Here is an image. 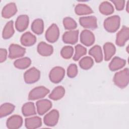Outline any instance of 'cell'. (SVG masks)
Instances as JSON below:
<instances>
[{
    "label": "cell",
    "mask_w": 129,
    "mask_h": 129,
    "mask_svg": "<svg viewBox=\"0 0 129 129\" xmlns=\"http://www.w3.org/2000/svg\"><path fill=\"white\" fill-rule=\"evenodd\" d=\"M129 71L128 68H125L116 73L113 78L115 85L120 88L126 87L128 84Z\"/></svg>",
    "instance_id": "6da1fadb"
},
{
    "label": "cell",
    "mask_w": 129,
    "mask_h": 129,
    "mask_svg": "<svg viewBox=\"0 0 129 129\" xmlns=\"http://www.w3.org/2000/svg\"><path fill=\"white\" fill-rule=\"evenodd\" d=\"M120 20L118 16L114 15L106 18L103 23L104 29L110 33L116 31L120 26Z\"/></svg>",
    "instance_id": "7a4b0ae2"
},
{
    "label": "cell",
    "mask_w": 129,
    "mask_h": 129,
    "mask_svg": "<svg viewBox=\"0 0 129 129\" xmlns=\"http://www.w3.org/2000/svg\"><path fill=\"white\" fill-rule=\"evenodd\" d=\"M49 92V90L44 86H38L33 89L28 95V99L35 100L43 98Z\"/></svg>",
    "instance_id": "3957f363"
},
{
    "label": "cell",
    "mask_w": 129,
    "mask_h": 129,
    "mask_svg": "<svg viewBox=\"0 0 129 129\" xmlns=\"http://www.w3.org/2000/svg\"><path fill=\"white\" fill-rule=\"evenodd\" d=\"M40 77V71L35 67L29 69L24 74V81L27 84H32L37 82Z\"/></svg>",
    "instance_id": "277c9868"
},
{
    "label": "cell",
    "mask_w": 129,
    "mask_h": 129,
    "mask_svg": "<svg viewBox=\"0 0 129 129\" xmlns=\"http://www.w3.org/2000/svg\"><path fill=\"white\" fill-rule=\"evenodd\" d=\"M65 71L63 68L60 67H55L49 73V79L53 83H58L63 79Z\"/></svg>",
    "instance_id": "5b68a950"
},
{
    "label": "cell",
    "mask_w": 129,
    "mask_h": 129,
    "mask_svg": "<svg viewBox=\"0 0 129 129\" xmlns=\"http://www.w3.org/2000/svg\"><path fill=\"white\" fill-rule=\"evenodd\" d=\"M59 31L55 24H52L46 30L45 33L46 39L50 43L56 41L59 37Z\"/></svg>",
    "instance_id": "8992f818"
},
{
    "label": "cell",
    "mask_w": 129,
    "mask_h": 129,
    "mask_svg": "<svg viewBox=\"0 0 129 129\" xmlns=\"http://www.w3.org/2000/svg\"><path fill=\"white\" fill-rule=\"evenodd\" d=\"M58 119V111L56 109H53L45 115L43 121L46 125L48 126H53L57 124Z\"/></svg>",
    "instance_id": "52a82bcc"
},
{
    "label": "cell",
    "mask_w": 129,
    "mask_h": 129,
    "mask_svg": "<svg viewBox=\"0 0 129 129\" xmlns=\"http://www.w3.org/2000/svg\"><path fill=\"white\" fill-rule=\"evenodd\" d=\"M9 57L11 59H14L22 57L26 52L25 48L16 44H11L9 47Z\"/></svg>",
    "instance_id": "ba28073f"
},
{
    "label": "cell",
    "mask_w": 129,
    "mask_h": 129,
    "mask_svg": "<svg viewBox=\"0 0 129 129\" xmlns=\"http://www.w3.org/2000/svg\"><path fill=\"white\" fill-rule=\"evenodd\" d=\"M80 25L85 28L95 29L97 27V19L94 16L82 17L79 19Z\"/></svg>",
    "instance_id": "9c48e42d"
},
{
    "label": "cell",
    "mask_w": 129,
    "mask_h": 129,
    "mask_svg": "<svg viewBox=\"0 0 129 129\" xmlns=\"http://www.w3.org/2000/svg\"><path fill=\"white\" fill-rule=\"evenodd\" d=\"M129 38V29L127 27L123 26L117 33L116 38V44L119 46H123Z\"/></svg>",
    "instance_id": "30bf717a"
},
{
    "label": "cell",
    "mask_w": 129,
    "mask_h": 129,
    "mask_svg": "<svg viewBox=\"0 0 129 129\" xmlns=\"http://www.w3.org/2000/svg\"><path fill=\"white\" fill-rule=\"evenodd\" d=\"M80 41L82 44L87 46L92 45L95 41L93 33L88 30H84L80 34Z\"/></svg>",
    "instance_id": "8fae6325"
},
{
    "label": "cell",
    "mask_w": 129,
    "mask_h": 129,
    "mask_svg": "<svg viewBox=\"0 0 129 129\" xmlns=\"http://www.w3.org/2000/svg\"><path fill=\"white\" fill-rule=\"evenodd\" d=\"M23 123L22 117L18 115H14L10 117L7 121V127L10 129H17L20 128Z\"/></svg>",
    "instance_id": "7c38bea8"
},
{
    "label": "cell",
    "mask_w": 129,
    "mask_h": 129,
    "mask_svg": "<svg viewBox=\"0 0 129 129\" xmlns=\"http://www.w3.org/2000/svg\"><path fill=\"white\" fill-rule=\"evenodd\" d=\"M78 30H70L67 31L62 36V40L65 43L75 44L78 41Z\"/></svg>",
    "instance_id": "4fadbf2b"
},
{
    "label": "cell",
    "mask_w": 129,
    "mask_h": 129,
    "mask_svg": "<svg viewBox=\"0 0 129 129\" xmlns=\"http://www.w3.org/2000/svg\"><path fill=\"white\" fill-rule=\"evenodd\" d=\"M36 104L37 112L40 115L47 112L52 106L51 102L47 99H42L37 101Z\"/></svg>",
    "instance_id": "5bb4252c"
},
{
    "label": "cell",
    "mask_w": 129,
    "mask_h": 129,
    "mask_svg": "<svg viewBox=\"0 0 129 129\" xmlns=\"http://www.w3.org/2000/svg\"><path fill=\"white\" fill-rule=\"evenodd\" d=\"M17 12V8L16 4L11 3L6 5L3 9L2 16L3 18L8 19L15 15Z\"/></svg>",
    "instance_id": "9a60e30c"
},
{
    "label": "cell",
    "mask_w": 129,
    "mask_h": 129,
    "mask_svg": "<svg viewBox=\"0 0 129 129\" xmlns=\"http://www.w3.org/2000/svg\"><path fill=\"white\" fill-rule=\"evenodd\" d=\"M29 25V17L26 15L19 16L16 21L15 27L19 32H23L25 30Z\"/></svg>",
    "instance_id": "2e32d148"
},
{
    "label": "cell",
    "mask_w": 129,
    "mask_h": 129,
    "mask_svg": "<svg viewBox=\"0 0 129 129\" xmlns=\"http://www.w3.org/2000/svg\"><path fill=\"white\" fill-rule=\"evenodd\" d=\"M25 126L28 129L37 128L41 126L42 121L40 117L38 116H33L25 119Z\"/></svg>",
    "instance_id": "e0dca14e"
},
{
    "label": "cell",
    "mask_w": 129,
    "mask_h": 129,
    "mask_svg": "<svg viewBox=\"0 0 129 129\" xmlns=\"http://www.w3.org/2000/svg\"><path fill=\"white\" fill-rule=\"evenodd\" d=\"M53 51V47L44 42H41L38 44L37 51L42 56H49L52 54Z\"/></svg>",
    "instance_id": "ac0fdd59"
},
{
    "label": "cell",
    "mask_w": 129,
    "mask_h": 129,
    "mask_svg": "<svg viewBox=\"0 0 129 129\" xmlns=\"http://www.w3.org/2000/svg\"><path fill=\"white\" fill-rule=\"evenodd\" d=\"M20 41L23 45L30 46L35 44L36 41V38L30 32H27L22 35Z\"/></svg>",
    "instance_id": "d6986e66"
},
{
    "label": "cell",
    "mask_w": 129,
    "mask_h": 129,
    "mask_svg": "<svg viewBox=\"0 0 129 129\" xmlns=\"http://www.w3.org/2000/svg\"><path fill=\"white\" fill-rule=\"evenodd\" d=\"M104 53V59L106 61H108L115 54L116 51V48L115 46L111 42H106L103 45Z\"/></svg>",
    "instance_id": "ffe728a7"
},
{
    "label": "cell",
    "mask_w": 129,
    "mask_h": 129,
    "mask_svg": "<svg viewBox=\"0 0 129 129\" xmlns=\"http://www.w3.org/2000/svg\"><path fill=\"white\" fill-rule=\"evenodd\" d=\"M126 61L124 59L119 57H114L109 64V68L112 71H115L122 68L125 64Z\"/></svg>",
    "instance_id": "44dd1931"
},
{
    "label": "cell",
    "mask_w": 129,
    "mask_h": 129,
    "mask_svg": "<svg viewBox=\"0 0 129 129\" xmlns=\"http://www.w3.org/2000/svg\"><path fill=\"white\" fill-rule=\"evenodd\" d=\"M89 54L92 56L96 62H100L103 59V54L102 49L100 46L95 45L92 47L89 51Z\"/></svg>",
    "instance_id": "7402d4cb"
},
{
    "label": "cell",
    "mask_w": 129,
    "mask_h": 129,
    "mask_svg": "<svg viewBox=\"0 0 129 129\" xmlns=\"http://www.w3.org/2000/svg\"><path fill=\"white\" fill-rule=\"evenodd\" d=\"M65 94L64 88L61 86L55 87L49 94V98L53 100H58L63 97Z\"/></svg>",
    "instance_id": "603a6c76"
},
{
    "label": "cell",
    "mask_w": 129,
    "mask_h": 129,
    "mask_svg": "<svg viewBox=\"0 0 129 129\" xmlns=\"http://www.w3.org/2000/svg\"><path fill=\"white\" fill-rule=\"evenodd\" d=\"M22 112L25 116H29L35 114L36 112L34 103L32 102H28L24 104L22 108Z\"/></svg>",
    "instance_id": "cb8c5ba5"
},
{
    "label": "cell",
    "mask_w": 129,
    "mask_h": 129,
    "mask_svg": "<svg viewBox=\"0 0 129 129\" xmlns=\"http://www.w3.org/2000/svg\"><path fill=\"white\" fill-rule=\"evenodd\" d=\"M75 11L77 15L80 16L89 15L93 13V10L90 7L83 4H79L77 5L75 7Z\"/></svg>",
    "instance_id": "d4e9b609"
},
{
    "label": "cell",
    "mask_w": 129,
    "mask_h": 129,
    "mask_svg": "<svg viewBox=\"0 0 129 129\" xmlns=\"http://www.w3.org/2000/svg\"><path fill=\"white\" fill-rule=\"evenodd\" d=\"M14 32L13 21H10L6 24L3 29L2 33L3 38L5 39H9L13 35Z\"/></svg>",
    "instance_id": "484cf974"
},
{
    "label": "cell",
    "mask_w": 129,
    "mask_h": 129,
    "mask_svg": "<svg viewBox=\"0 0 129 129\" xmlns=\"http://www.w3.org/2000/svg\"><path fill=\"white\" fill-rule=\"evenodd\" d=\"M31 30L35 34L39 35L43 33L44 30V24L42 19H35L31 25Z\"/></svg>",
    "instance_id": "4316f807"
},
{
    "label": "cell",
    "mask_w": 129,
    "mask_h": 129,
    "mask_svg": "<svg viewBox=\"0 0 129 129\" xmlns=\"http://www.w3.org/2000/svg\"><path fill=\"white\" fill-rule=\"evenodd\" d=\"M100 12L105 15H109L113 13L114 8L111 4L108 2H103L99 6Z\"/></svg>",
    "instance_id": "83f0119b"
},
{
    "label": "cell",
    "mask_w": 129,
    "mask_h": 129,
    "mask_svg": "<svg viewBox=\"0 0 129 129\" xmlns=\"http://www.w3.org/2000/svg\"><path fill=\"white\" fill-rule=\"evenodd\" d=\"M15 109V106L10 103H5L1 106L0 117H3L10 114Z\"/></svg>",
    "instance_id": "f1b7e54d"
},
{
    "label": "cell",
    "mask_w": 129,
    "mask_h": 129,
    "mask_svg": "<svg viewBox=\"0 0 129 129\" xmlns=\"http://www.w3.org/2000/svg\"><path fill=\"white\" fill-rule=\"evenodd\" d=\"M31 60L28 57H23L15 60L14 62V66L19 69H25L31 64Z\"/></svg>",
    "instance_id": "f546056e"
},
{
    "label": "cell",
    "mask_w": 129,
    "mask_h": 129,
    "mask_svg": "<svg viewBox=\"0 0 129 129\" xmlns=\"http://www.w3.org/2000/svg\"><path fill=\"white\" fill-rule=\"evenodd\" d=\"M93 59L90 56H85L82 58L79 61L80 67L84 70H88L93 65Z\"/></svg>",
    "instance_id": "4dcf8cb0"
},
{
    "label": "cell",
    "mask_w": 129,
    "mask_h": 129,
    "mask_svg": "<svg viewBox=\"0 0 129 129\" xmlns=\"http://www.w3.org/2000/svg\"><path fill=\"white\" fill-rule=\"evenodd\" d=\"M87 52L86 48L81 44H78L75 46V53L73 59L75 61L78 60L82 56L85 55Z\"/></svg>",
    "instance_id": "1f68e13d"
},
{
    "label": "cell",
    "mask_w": 129,
    "mask_h": 129,
    "mask_svg": "<svg viewBox=\"0 0 129 129\" xmlns=\"http://www.w3.org/2000/svg\"><path fill=\"white\" fill-rule=\"evenodd\" d=\"M64 27L68 30H73L76 28L77 24L76 21L70 17H66L63 20Z\"/></svg>",
    "instance_id": "d6a6232c"
},
{
    "label": "cell",
    "mask_w": 129,
    "mask_h": 129,
    "mask_svg": "<svg viewBox=\"0 0 129 129\" xmlns=\"http://www.w3.org/2000/svg\"><path fill=\"white\" fill-rule=\"evenodd\" d=\"M74 53V49L71 46H65L61 50L60 54L65 59H69L72 57Z\"/></svg>",
    "instance_id": "836d02e7"
},
{
    "label": "cell",
    "mask_w": 129,
    "mask_h": 129,
    "mask_svg": "<svg viewBox=\"0 0 129 129\" xmlns=\"http://www.w3.org/2000/svg\"><path fill=\"white\" fill-rule=\"evenodd\" d=\"M78 74V68L76 64L72 63L68 68L67 75L69 77L73 78L75 77Z\"/></svg>",
    "instance_id": "e575fe53"
},
{
    "label": "cell",
    "mask_w": 129,
    "mask_h": 129,
    "mask_svg": "<svg viewBox=\"0 0 129 129\" xmlns=\"http://www.w3.org/2000/svg\"><path fill=\"white\" fill-rule=\"evenodd\" d=\"M111 2L114 4L115 6L116 9L118 11H121L123 9L125 5L124 1H118V0H113Z\"/></svg>",
    "instance_id": "d590c367"
},
{
    "label": "cell",
    "mask_w": 129,
    "mask_h": 129,
    "mask_svg": "<svg viewBox=\"0 0 129 129\" xmlns=\"http://www.w3.org/2000/svg\"><path fill=\"white\" fill-rule=\"evenodd\" d=\"M7 51L5 48H1L0 49V62L5 61L7 57Z\"/></svg>",
    "instance_id": "8d00e7d4"
},
{
    "label": "cell",
    "mask_w": 129,
    "mask_h": 129,
    "mask_svg": "<svg viewBox=\"0 0 129 129\" xmlns=\"http://www.w3.org/2000/svg\"><path fill=\"white\" fill-rule=\"evenodd\" d=\"M128 2H127V6H126V11L127 13H128Z\"/></svg>",
    "instance_id": "74e56055"
}]
</instances>
